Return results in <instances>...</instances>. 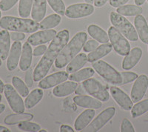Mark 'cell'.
I'll list each match as a JSON object with an SVG mask.
<instances>
[{
  "label": "cell",
  "mask_w": 148,
  "mask_h": 132,
  "mask_svg": "<svg viewBox=\"0 0 148 132\" xmlns=\"http://www.w3.org/2000/svg\"><path fill=\"white\" fill-rule=\"evenodd\" d=\"M69 31L66 29L62 30L56 34L34 71V81L39 82L45 77L54 61L69 42Z\"/></svg>",
  "instance_id": "6da1fadb"
},
{
  "label": "cell",
  "mask_w": 148,
  "mask_h": 132,
  "mask_svg": "<svg viewBox=\"0 0 148 132\" xmlns=\"http://www.w3.org/2000/svg\"><path fill=\"white\" fill-rule=\"evenodd\" d=\"M88 39V35L84 32H79L74 36L68 44L61 51L55 61L57 68H63L79 54L84 47Z\"/></svg>",
  "instance_id": "7a4b0ae2"
},
{
  "label": "cell",
  "mask_w": 148,
  "mask_h": 132,
  "mask_svg": "<svg viewBox=\"0 0 148 132\" xmlns=\"http://www.w3.org/2000/svg\"><path fill=\"white\" fill-rule=\"evenodd\" d=\"M0 27L7 31L30 34L39 30V24L34 19L5 16L0 19Z\"/></svg>",
  "instance_id": "3957f363"
},
{
  "label": "cell",
  "mask_w": 148,
  "mask_h": 132,
  "mask_svg": "<svg viewBox=\"0 0 148 132\" xmlns=\"http://www.w3.org/2000/svg\"><path fill=\"white\" fill-rule=\"evenodd\" d=\"M110 19L113 26L118 29L128 40L131 42L138 41V35L136 30L124 16L118 14L117 12H111Z\"/></svg>",
  "instance_id": "277c9868"
},
{
  "label": "cell",
  "mask_w": 148,
  "mask_h": 132,
  "mask_svg": "<svg viewBox=\"0 0 148 132\" xmlns=\"http://www.w3.org/2000/svg\"><path fill=\"white\" fill-rule=\"evenodd\" d=\"M92 68L98 74L113 85H120L122 82L121 74L113 67L103 60H99L92 63Z\"/></svg>",
  "instance_id": "5b68a950"
},
{
  "label": "cell",
  "mask_w": 148,
  "mask_h": 132,
  "mask_svg": "<svg viewBox=\"0 0 148 132\" xmlns=\"http://www.w3.org/2000/svg\"><path fill=\"white\" fill-rule=\"evenodd\" d=\"M108 36L111 45L116 51L120 56H127L130 51V45L118 29L114 26L110 27L108 30Z\"/></svg>",
  "instance_id": "8992f818"
},
{
  "label": "cell",
  "mask_w": 148,
  "mask_h": 132,
  "mask_svg": "<svg viewBox=\"0 0 148 132\" xmlns=\"http://www.w3.org/2000/svg\"><path fill=\"white\" fill-rule=\"evenodd\" d=\"M82 85L88 94L91 95L92 97L98 99L100 101L107 102L109 100L110 95L108 90L96 79L89 78L83 81Z\"/></svg>",
  "instance_id": "52a82bcc"
},
{
  "label": "cell",
  "mask_w": 148,
  "mask_h": 132,
  "mask_svg": "<svg viewBox=\"0 0 148 132\" xmlns=\"http://www.w3.org/2000/svg\"><path fill=\"white\" fill-rule=\"evenodd\" d=\"M4 94L13 111L15 113H23L25 111V103L20 97V94L17 92L14 86L10 84H6L4 88Z\"/></svg>",
  "instance_id": "ba28073f"
},
{
  "label": "cell",
  "mask_w": 148,
  "mask_h": 132,
  "mask_svg": "<svg viewBox=\"0 0 148 132\" xmlns=\"http://www.w3.org/2000/svg\"><path fill=\"white\" fill-rule=\"evenodd\" d=\"M116 114L114 107H109L99 114L94 120L84 129L85 132H96L102 129Z\"/></svg>",
  "instance_id": "9c48e42d"
},
{
  "label": "cell",
  "mask_w": 148,
  "mask_h": 132,
  "mask_svg": "<svg viewBox=\"0 0 148 132\" xmlns=\"http://www.w3.org/2000/svg\"><path fill=\"white\" fill-rule=\"evenodd\" d=\"M94 12V7L91 4L77 3L70 5L65 10V16L69 19H79L88 16Z\"/></svg>",
  "instance_id": "30bf717a"
},
{
  "label": "cell",
  "mask_w": 148,
  "mask_h": 132,
  "mask_svg": "<svg viewBox=\"0 0 148 132\" xmlns=\"http://www.w3.org/2000/svg\"><path fill=\"white\" fill-rule=\"evenodd\" d=\"M148 88V77L141 74L138 76L131 90V99L133 102H138L143 99Z\"/></svg>",
  "instance_id": "8fae6325"
},
{
  "label": "cell",
  "mask_w": 148,
  "mask_h": 132,
  "mask_svg": "<svg viewBox=\"0 0 148 132\" xmlns=\"http://www.w3.org/2000/svg\"><path fill=\"white\" fill-rule=\"evenodd\" d=\"M68 78L69 75L67 71H59L41 80L39 83V87L42 89H49L66 81Z\"/></svg>",
  "instance_id": "7c38bea8"
},
{
  "label": "cell",
  "mask_w": 148,
  "mask_h": 132,
  "mask_svg": "<svg viewBox=\"0 0 148 132\" xmlns=\"http://www.w3.org/2000/svg\"><path fill=\"white\" fill-rule=\"evenodd\" d=\"M110 91L112 97L121 109L125 111L131 110L133 106V102L125 92L116 86L110 87Z\"/></svg>",
  "instance_id": "4fadbf2b"
},
{
  "label": "cell",
  "mask_w": 148,
  "mask_h": 132,
  "mask_svg": "<svg viewBox=\"0 0 148 132\" xmlns=\"http://www.w3.org/2000/svg\"><path fill=\"white\" fill-rule=\"evenodd\" d=\"M56 34H57L56 30H43L37 31L29 36L27 43L34 46L40 45L52 41Z\"/></svg>",
  "instance_id": "5bb4252c"
},
{
  "label": "cell",
  "mask_w": 148,
  "mask_h": 132,
  "mask_svg": "<svg viewBox=\"0 0 148 132\" xmlns=\"http://www.w3.org/2000/svg\"><path fill=\"white\" fill-rule=\"evenodd\" d=\"M22 48V43L19 41H15L12 45L7 61V68L9 71H14L17 68L20 59Z\"/></svg>",
  "instance_id": "9a60e30c"
},
{
  "label": "cell",
  "mask_w": 148,
  "mask_h": 132,
  "mask_svg": "<svg viewBox=\"0 0 148 132\" xmlns=\"http://www.w3.org/2000/svg\"><path fill=\"white\" fill-rule=\"evenodd\" d=\"M142 50L138 47H136L130 50V53L122 62V68L125 71H129L136 65L142 56Z\"/></svg>",
  "instance_id": "2e32d148"
},
{
  "label": "cell",
  "mask_w": 148,
  "mask_h": 132,
  "mask_svg": "<svg viewBox=\"0 0 148 132\" xmlns=\"http://www.w3.org/2000/svg\"><path fill=\"white\" fill-rule=\"evenodd\" d=\"M74 102L79 107L84 109H99L102 106V103L100 100L95 97H90L87 95H79L73 98Z\"/></svg>",
  "instance_id": "e0dca14e"
},
{
  "label": "cell",
  "mask_w": 148,
  "mask_h": 132,
  "mask_svg": "<svg viewBox=\"0 0 148 132\" xmlns=\"http://www.w3.org/2000/svg\"><path fill=\"white\" fill-rule=\"evenodd\" d=\"M95 113H96V112L92 109H88L82 112L78 116L76 121H75V123H74L75 130L77 131H81L84 130L90 123L94 117Z\"/></svg>",
  "instance_id": "ac0fdd59"
},
{
  "label": "cell",
  "mask_w": 148,
  "mask_h": 132,
  "mask_svg": "<svg viewBox=\"0 0 148 132\" xmlns=\"http://www.w3.org/2000/svg\"><path fill=\"white\" fill-rule=\"evenodd\" d=\"M78 85L74 81H64L59 85L55 86L53 94L56 97H64L73 93L77 88Z\"/></svg>",
  "instance_id": "d6986e66"
},
{
  "label": "cell",
  "mask_w": 148,
  "mask_h": 132,
  "mask_svg": "<svg viewBox=\"0 0 148 132\" xmlns=\"http://www.w3.org/2000/svg\"><path fill=\"white\" fill-rule=\"evenodd\" d=\"M134 25L141 42L145 44H148V25L145 17L141 14L136 16Z\"/></svg>",
  "instance_id": "ffe728a7"
},
{
  "label": "cell",
  "mask_w": 148,
  "mask_h": 132,
  "mask_svg": "<svg viewBox=\"0 0 148 132\" xmlns=\"http://www.w3.org/2000/svg\"><path fill=\"white\" fill-rule=\"evenodd\" d=\"M32 47L27 42L24 43L22 48L20 60H19V68L21 71H26L30 68L32 63Z\"/></svg>",
  "instance_id": "44dd1931"
},
{
  "label": "cell",
  "mask_w": 148,
  "mask_h": 132,
  "mask_svg": "<svg viewBox=\"0 0 148 132\" xmlns=\"http://www.w3.org/2000/svg\"><path fill=\"white\" fill-rule=\"evenodd\" d=\"M47 10V0H34L31 17L36 22H41L44 19Z\"/></svg>",
  "instance_id": "7402d4cb"
},
{
  "label": "cell",
  "mask_w": 148,
  "mask_h": 132,
  "mask_svg": "<svg viewBox=\"0 0 148 132\" xmlns=\"http://www.w3.org/2000/svg\"><path fill=\"white\" fill-rule=\"evenodd\" d=\"M10 50V36L7 30L0 31V58L5 60L8 57Z\"/></svg>",
  "instance_id": "603a6c76"
},
{
  "label": "cell",
  "mask_w": 148,
  "mask_h": 132,
  "mask_svg": "<svg viewBox=\"0 0 148 132\" xmlns=\"http://www.w3.org/2000/svg\"><path fill=\"white\" fill-rule=\"evenodd\" d=\"M112 49H113V46L109 43L99 45L96 50H94L88 54V62L94 63V62L98 61L99 59H101L104 56H107L108 54H110L112 51Z\"/></svg>",
  "instance_id": "cb8c5ba5"
},
{
  "label": "cell",
  "mask_w": 148,
  "mask_h": 132,
  "mask_svg": "<svg viewBox=\"0 0 148 132\" xmlns=\"http://www.w3.org/2000/svg\"><path fill=\"white\" fill-rule=\"evenodd\" d=\"M88 32L91 37L101 44H105L109 42V36L106 31H104L99 26L90 25L88 28Z\"/></svg>",
  "instance_id": "d4e9b609"
},
{
  "label": "cell",
  "mask_w": 148,
  "mask_h": 132,
  "mask_svg": "<svg viewBox=\"0 0 148 132\" xmlns=\"http://www.w3.org/2000/svg\"><path fill=\"white\" fill-rule=\"evenodd\" d=\"M88 56L85 54H79V55H76L68 63L67 68H66V71L67 73H74V72L79 71V69H81L83 66L88 63Z\"/></svg>",
  "instance_id": "484cf974"
},
{
  "label": "cell",
  "mask_w": 148,
  "mask_h": 132,
  "mask_svg": "<svg viewBox=\"0 0 148 132\" xmlns=\"http://www.w3.org/2000/svg\"><path fill=\"white\" fill-rule=\"evenodd\" d=\"M43 95H44V93L42 89L36 88V89L33 90L26 97L25 100V109H31L35 107L43 98Z\"/></svg>",
  "instance_id": "4316f807"
},
{
  "label": "cell",
  "mask_w": 148,
  "mask_h": 132,
  "mask_svg": "<svg viewBox=\"0 0 148 132\" xmlns=\"http://www.w3.org/2000/svg\"><path fill=\"white\" fill-rule=\"evenodd\" d=\"M34 119V115L28 113H16L7 116L4 120V122L6 125H12L18 124L23 121H30Z\"/></svg>",
  "instance_id": "83f0119b"
},
{
  "label": "cell",
  "mask_w": 148,
  "mask_h": 132,
  "mask_svg": "<svg viewBox=\"0 0 148 132\" xmlns=\"http://www.w3.org/2000/svg\"><path fill=\"white\" fill-rule=\"evenodd\" d=\"M116 12L124 16H133L142 14L143 9L136 5H125L117 8Z\"/></svg>",
  "instance_id": "f1b7e54d"
},
{
  "label": "cell",
  "mask_w": 148,
  "mask_h": 132,
  "mask_svg": "<svg viewBox=\"0 0 148 132\" xmlns=\"http://www.w3.org/2000/svg\"><path fill=\"white\" fill-rule=\"evenodd\" d=\"M94 69H92L91 68H85L80 70V71H77L76 72H74V73H72L69 76L68 79L71 81L79 82L84 81V80L92 77L94 75Z\"/></svg>",
  "instance_id": "f546056e"
},
{
  "label": "cell",
  "mask_w": 148,
  "mask_h": 132,
  "mask_svg": "<svg viewBox=\"0 0 148 132\" xmlns=\"http://www.w3.org/2000/svg\"><path fill=\"white\" fill-rule=\"evenodd\" d=\"M61 22V16L59 14H53L42 19L39 23L40 30H47L56 27Z\"/></svg>",
  "instance_id": "4dcf8cb0"
},
{
  "label": "cell",
  "mask_w": 148,
  "mask_h": 132,
  "mask_svg": "<svg viewBox=\"0 0 148 132\" xmlns=\"http://www.w3.org/2000/svg\"><path fill=\"white\" fill-rule=\"evenodd\" d=\"M148 111V99L140 100L131 109V116L133 118L140 117Z\"/></svg>",
  "instance_id": "1f68e13d"
},
{
  "label": "cell",
  "mask_w": 148,
  "mask_h": 132,
  "mask_svg": "<svg viewBox=\"0 0 148 132\" xmlns=\"http://www.w3.org/2000/svg\"><path fill=\"white\" fill-rule=\"evenodd\" d=\"M34 0H19L18 15L22 18H27L32 10Z\"/></svg>",
  "instance_id": "d6a6232c"
},
{
  "label": "cell",
  "mask_w": 148,
  "mask_h": 132,
  "mask_svg": "<svg viewBox=\"0 0 148 132\" xmlns=\"http://www.w3.org/2000/svg\"><path fill=\"white\" fill-rule=\"evenodd\" d=\"M12 84L16 90L22 97H26L29 94V89L26 83L24 82L18 76L12 78Z\"/></svg>",
  "instance_id": "836d02e7"
},
{
  "label": "cell",
  "mask_w": 148,
  "mask_h": 132,
  "mask_svg": "<svg viewBox=\"0 0 148 132\" xmlns=\"http://www.w3.org/2000/svg\"><path fill=\"white\" fill-rule=\"evenodd\" d=\"M51 8L61 16L65 15V5L62 0H47Z\"/></svg>",
  "instance_id": "e575fe53"
},
{
  "label": "cell",
  "mask_w": 148,
  "mask_h": 132,
  "mask_svg": "<svg viewBox=\"0 0 148 132\" xmlns=\"http://www.w3.org/2000/svg\"><path fill=\"white\" fill-rule=\"evenodd\" d=\"M18 128L20 130L24 131H30V132H36L39 131L41 129V126L39 124L30 122L29 121H23L18 124Z\"/></svg>",
  "instance_id": "d590c367"
},
{
  "label": "cell",
  "mask_w": 148,
  "mask_h": 132,
  "mask_svg": "<svg viewBox=\"0 0 148 132\" xmlns=\"http://www.w3.org/2000/svg\"><path fill=\"white\" fill-rule=\"evenodd\" d=\"M121 77H122V82L121 85H125L128 83L133 82L138 78V74L134 72H121Z\"/></svg>",
  "instance_id": "8d00e7d4"
},
{
  "label": "cell",
  "mask_w": 148,
  "mask_h": 132,
  "mask_svg": "<svg viewBox=\"0 0 148 132\" xmlns=\"http://www.w3.org/2000/svg\"><path fill=\"white\" fill-rule=\"evenodd\" d=\"M18 0H1L0 1V10L7 11L11 9L17 3Z\"/></svg>",
  "instance_id": "74e56055"
},
{
  "label": "cell",
  "mask_w": 148,
  "mask_h": 132,
  "mask_svg": "<svg viewBox=\"0 0 148 132\" xmlns=\"http://www.w3.org/2000/svg\"><path fill=\"white\" fill-rule=\"evenodd\" d=\"M99 42L94 39H90L88 42H86L83 47V50L84 52H92L94 50H96L99 47Z\"/></svg>",
  "instance_id": "f35d334b"
},
{
  "label": "cell",
  "mask_w": 148,
  "mask_h": 132,
  "mask_svg": "<svg viewBox=\"0 0 148 132\" xmlns=\"http://www.w3.org/2000/svg\"><path fill=\"white\" fill-rule=\"evenodd\" d=\"M121 132H135L134 127L133 124L127 119L125 118L121 122Z\"/></svg>",
  "instance_id": "ab89813d"
},
{
  "label": "cell",
  "mask_w": 148,
  "mask_h": 132,
  "mask_svg": "<svg viewBox=\"0 0 148 132\" xmlns=\"http://www.w3.org/2000/svg\"><path fill=\"white\" fill-rule=\"evenodd\" d=\"M25 81L26 85H27L28 88H31L34 84V71L31 68L27 69L26 71L25 76Z\"/></svg>",
  "instance_id": "60d3db41"
},
{
  "label": "cell",
  "mask_w": 148,
  "mask_h": 132,
  "mask_svg": "<svg viewBox=\"0 0 148 132\" xmlns=\"http://www.w3.org/2000/svg\"><path fill=\"white\" fill-rule=\"evenodd\" d=\"M47 49V46L45 45H40L37 46L35 49H34L33 55H34V56H42V55H44L45 54Z\"/></svg>",
  "instance_id": "b9f144b4"
},
{
  "label": "cell",
  "mask_w": 148,
  "mask_h": 132,
  "mask_svg": "<svg viewBox=\"0 0 148 132\" xmlns=\"http://www.w3.org/2000/svg\"><path fill=\"white\" fill-rule=\"evenodd\" d=\"M10 39L13 41H22L25 38V35L22 32H17V31H12L10 34Z\"/></svg>",
  "instance_id": "7bdbcfd3"
},
{
  "label": "cell",
  "mask_w": 148,
  "mask_h": 132,
  "mask_svg": "<svg viewBox=\"0 0 148 132\" xmlns=\"http://www.w3.org/2000/svg\"><path fill=\"white\" fill-rule=\"evenodd\" d=\"M129 2V0H110V5L113 8H119L120 6L126 5L127 2Z\"/></svg>",
  "instance_id": "ee69618b"
},
{
  "label": "cell",
  "mask_w": 148,
  "mask_h": 132,
  "mask_svg": "<svg viewBox=\"0 0 148 132\" xmlns=\"http://www.w3.org/2000/svg\"><path fill=\"white\" fill-rule=\"evenodd\" d=\"M60 131L61 132H73L75 131L71 128V126L67 125H62L60 127Z\"/></svg>",
  "instance_id": "f6af8a7d"
},
{
  "label": "cell",
  "mask_w": 148,
  "mask_h": 132,
  "mask_svg": "<svg viewBox=\"0 0 148 132\" xmlns=\"http://www.w3.org/2000/svg\"><path fill=\"white\" fill-rule=\"evenodd\" d=\"M108 1V0H94V5L97 8H101L104 6Z\"/></svg>",
  "instance_id": "bcb514c9"
},
{
  "label": "cell",
  "mask_w": 148,
  "mask_h": 132,
  "mask_svg": "<svg viewBox=\"0 0 148 132\" xmlns=\"http://www.w3.org/2000/svg\"><path fill=\"white\" fill-rule=\"evenodd\" d=\"M75 92H76V94L77 95H84V94L87 93L82 85H79V87H77V88L76 89Z\"/></svg>",
  "instance_id": "7dc6e473"
},
{
  "label": "cell",
  "mask_w": 148,
  "mask_h": 132,
  "mask_svg": "<svg viewBox=\"0 0 148 132\" xmlns=\"http://www.w3.org/2000/svg\"><path fill=\"white\" fill-rule=\"evenodd\" d=\"M134 1L136 5H138V6H141V5H142L145 3L146 0H134Z\"/></svg>",
  "instance_id": "c3c4849f"
},
{
  "label": "cell",
  "mask_w": 148,
  "mask_h": 132,
  "mask_svg": "<svg viewBox=\"0 0 148 132\" xmlns=\"http://www.w3.org/2000/svg\"><path fill=\"white\" fill-rule=\"evenodd\" d=\"M10 131V129H8V128L5 127V126H2L0 125V132H9Z\"/></svg>",
  "instance_id": "681fc988"
},
{
  "label": "cell",
  "mask_w": 148,
  "mask_h": 132,
  "mask_svg": "<svg viewBox=\"0 0 148 132\" xmlns=\"http://www.w3.org/2000/svg\"><path fill=\"white\" fill-rule=\"evenodd\" d=\"M4 88H5L4 82L0 80V94H2V92H4Z\"/></svg>",
  "instance_id": "f907efd6"
},
{
  "label": "cell",
  "mask_w": 148,
  "mask_h": 132,
  "mask_svg": "<svg viewBox=\"0 0 148 132\" xmlns=\"http://www.w3.org/2000/svg\"><path fill=\"white\" fill-rule=\"evenodd\" d=\"M5 110V104L0 103V114L4 112V111Z\"/></svg>",
  "instance_id": "816d5d0a"
},
{
  "label": "cell",
  "mask_w": 148,
  "mask_h": 132,
  "mask_svg": "<svg viewBox=\"0 0 148 132\" xmlns=\"http://www.w3.org/2000/svg\"><path fill=\"white\" fill-rule=\"evenodd\" d=\"M85 2L88 4H92V3H94V0H84Z\"/></svg>",
  "instance_id": "f5cc1de1"
},
{
  "label": "cell",
  "mask_w": 148,
  "mask_h": 132,
  "mask_svg": "<svg viewBox=\"0 0 148 132\" xmlns=\"http://www.w3.org/2000/svg\"><path fill=\"white\" fill-rule=\"evenodd\" d=\"M39 131H40V132H47V131L43 130V129H42V130H41V129H40V130H39Z\"/></svg>",
  "instance_id": "db71d44e"
},
{
  "label": "cell",
  "mask_w": 148,
  "mask_h": 132,
  "mask_svg": "<svg viewBox=\"0 0 148 132\" xmlns=\"http://www.w3.org/2000/svg\"><path fill=\"white\" fill-rule=\"evenodd\" d=\"M2 59L0 58V67H1V65H2Z\"/></svg>",
  "instance_id": "11a10c76"
},
{
  "label": "cell",
  "mask_w": 148,
  "mask_h": 132,
  "mask_svg": "<svg viewBox=\"0 0 148 132\" xmlns=\"http://www.w3.org/2000/svg\"><path fill=\"white\" fill-rule=\"evenodd\" d=\"M2 101V95H1V94H0V102Z\"/></svg>",
  "instance_id": "9f6ffc18"
},
{
  "label": "cell",
  "mask_w": 148,
  "mask_h": 132,
  "mask_svg": "<svg viewBox=\"0 0 148 132\" xmlns=\"http://www.w3.org/2000/svg\"><path fill=\"white\" fill-rule=\"evenodd\" d=\"M2 18V13H1V11H0V19Z\"/></svg>",
  "instance_id": "6f0895ef"
},
{
  "label": "cell",
  "mask_w": 148,
  "mask_h": 132,
  "mask_svg": "<svg viewBox=\"0 0 148 132\" xmlns=\"http://www.w3.org/2000/svg\"><path fill=\"white\" fill-rule=\"evenodd\" d=\"M147 2H148V0H147Z\"/></svg>",
  "instance_id": "680465c9"
}]
</instances>
